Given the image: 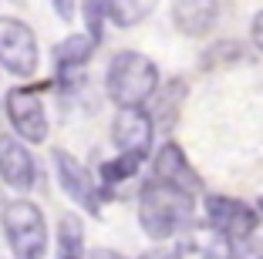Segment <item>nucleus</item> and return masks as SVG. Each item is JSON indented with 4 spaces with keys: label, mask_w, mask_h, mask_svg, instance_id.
I'll use <instances>...</instances> for the list:
<instances>
[{
    "label": "nucleus",
    "mask_w": 263,
    "mask_h": 259,
    "mask_svg": "<svg viewBox=\"0 0 263 259\" xmlns=\"http://www.w3.org/2000/svg\"><path fill=\"white\" fill-rule=\"evenodd\" d=\"M88 259H125L122 252H115V249H95Z\"/></svg>",
    "instance_id": "20"
},
{
    "label": "nucleus",
    "mask_w": 263,
    "mask_h": 259,
    "mask_svg": "<svg viewBox=\"0 0 263 259\" xmlns=\"http://www.w3.org/2000/svg\"><path fill=\"white\" fill-rule=\"evenodd\" d=\"M0 178L17 192H31L37 182V158L14 135H0Z\"/></svg>",
    "instance_id": "10"
},
{
    "label": "nucleus",
    "mask_w": 263,
    "mask_h": 259,
    "mask_svg": "<svg viewBox=\"0 0 263 259\" xmlns=\"http://www.w3.org/2000/svg\"><path fill=\"white\" fill-rule=\"evenodd\" d=\"M51 165H54L58 185L64 189V195L88 215H101V185L91 178V172L64 148H51Z\"/></svg>",
    "instance_id": "6"
},
{
    "label": "nucleus",
    "mask_w": 263,
    "mask_h": 259,
    "mask_svg": "<svg viewBox=\"0 0 263 259\" xmlns=\"http://www.w3.org/2000/svg\"><path fill=\"white\" fill-rule=\"evenodd\" d=\"M0 226L14 259H44L47 252V222L34 202L27 198H14L0 212Z\"/></svg>",
    "instance_id": "3"
},
{
    "label": "nucleus",
    "mask_w": 263,
    "mask_h": 259,
    "mask_svg": "<svg viewBox=\"0 0 263 259\" xmlns=\"http://www.w3.org/2000/svg\"><path fill=\"white\" fill-rule=\"evenodd\" d=\"M54 259H85V229H81V222L74 215H64L58 222Z\"/></svg>",
    "instance_id": "14"
},
{
    "label": "nucleus",
    "mask_w": 263,
    "mask_h": 259,
    "mask_svg": "<svg viewBox=\"0 0 263 259\" xmlns=\"http://www.w3.org/2000/svg\"><path fill=\"white\" fill-rule=\"evenodd\" d=\"M41 64L37 34L17 17H0V68H7L14 77H34Z\"/></svg>",
    "instance_id": "5"
},
{
    "label": "nucleus",
    "mask_w": 263,
    "mask_h": 259,
    "mask_svg": "<svg viewBox=\"0 0 263 259\" xmlns=\"http://www.w3.org/2000/svg\"><path fill=\"white\" fill-rule=\"evenodd\" d=\"M202 206H206V226L213 229L216 236H223L233 249L250 243V236H253L256 226H260V212H256L250 202H243V198L206 195Z\"/></svg>",
    "instance_id": "4"
},
{
    "label": "nucleus",
    "mask_w": 263,
    "mask_h": 259,
    "mask_svg": "<svg viewBox=\"0 0 263 259\" xmlns=\"http://www.w3.org/2000/svg\"><path fill=\"white\" fill-rule=\"evenodd\" d=\"M152 178L162 185H172V189H182L189 195H199L202 192V178L193 165H189L186 152L176 145V142H165L159 148V155L152 158Z\"/></svg>",
    "instance_id": "9"
},
{
    "label": "nucleus",
    "mask_w": 263,
    "mask_h": 259,
    "mask_svg": "<svg viewBox=\"0 0 263 259\" xmlns=\"http://www.w3.org/2000/svg\"><path fill=\"white\" fill-rule=\"evenodd\" d=\"M236 259H263V252H256V249H250V252H240Z\"/></svg>",
    "instance_id": "22"
},
{
    "label": "nucleus",
    "mask_w": 263,
    "mask_h": 259,
    "mask_svg": "<svg viewBox=\"0 0 263 259\" xmlns=\"http://www.w3.org/2000/svg\"><path fill=\"white\" fill-rule=\"evenodd\" d=\"M176 256L179 259H236V252L209 226H189L176 239Z\"/></svg>",
    "instance_id": "11"
},
{
    "label": "nucleus",
    "mask_w": 263,
    "mask_h": 259,
    "mask_svg": "<svg viewBox=\"0 0 263 259\" xmlns=\"http://www.w3.org/2000/svg\"><path fill=\"white\" fill-rule=\"evenodd\" d=\"M139 168H142V162L132 158V155H118V158L101 162V168H98V175H101V192H108V189H115V185L128 182V178L135 175Z\"/></svg>",
    "instance_id": "15"
},
{
    "label": "nucleus",
    "mask_w": 263,
    "mask_h": 259,
    "mask_svg": "<svg viewBox=\"0 0 263 259\" xmlns=\"http://www.w3.org/2000/svg\"><path fill=\"white\" fill-rule=\"evenodd\" d=\"M139 259H179V256H176V249H162V246H155V249L142 252Z\"/></svg>",
    "instance_id": "19"
},
{
    "label": "nucleus",
    "mask_w": 263,
    "mask_h": 259,
    "mask_svg": "<svg viewBox=\"0 0 263 259\" xmlns=\"http://www.w3.org/2000/svg\"><path fill=\"white\" fill-rule=\"evenodd\" d=\"M54 10H58V14H61V17H71V14H74V4H54Z\"/></svg>",
    "instance_id": "21"
},
{
    "label": "nucleus",
    "mask_w": 263,
    "mask_h": 259,
    "mask_svg": "<svg viewBox=\"0 0 263 259\" xmlns=\"http://www.w3.org/2000/svg\"><path fill=\"white\" fill-rule=\"evenodd\" d=\"M193 209H196V195L162 185L155 178H148L139 189V226L155 243L182 236L193 226Z\"/></svg>",
    "instance_id": "1"
},
{
    "label": "nucleus",
    "mask_w": 263,
    "mask_h": 259,
    "mask_svg": "<svg viewBox=\"0 0 263 259\" xmlns=\"http://www.w3.org/2000/svg\"><path fill=\"white\" fill-rule=\"evenodd\" d=\"M152 135H155V122L145 108L118 111L115 122H111V145L118 148V155H132V158L145 162L152 155Z\"/></svg>",
    "instance_id": "8"
},
{
    "label": "nucleus",
    "mask_w": 263,
    "mask_h": 259,
    "mask_svg": "<svg viewBox=\"0 0 263 259\" xmlns=\"http://www.w3.org/2000/svg\"><path fill=\"white\" fill-rule=\"evenodd\" d=\"M81 14H85V21H88V37L101 47V41H105V17H108V7H105V4H81Z\"/></svg>",
    "instance_id": "17"
},
{
    "label": "nucleus",
    "mask_w": 263,
    "mask_h": 259,
    "mask_svg": "<svg viewBox=\"0 0 263 259\" xmlns=\"http://www.w3.org/2000/svg\"><path fill=\"white\" fill-rule=\"evenodd\" d=\"M95 51H98V44H95L88 34H71L61 44H54V54H51V57H54V68L61 71V74H68V71L85 68Z\"/></svg>",
    "instance_id": "13"
},
{
    "label": "nucleus",
    "mask_w": 263,
    "mask_h": 259,
    "mask_svg": "<svg viewBox=\"0 0 263 259\" xmlns=\"http://www.w3.org/2000/svg\"><path fill=\"white\" fill-rule=\"evenodd\" d=\"M250 41L256 44V51H263V10H256L253 24H250Z\"/></svg>",
    "instance_id": "18"
},
{
    "label": "nucleus",
    "mask_w": 263,
    "mask_h": 259,
    "mask_svg": "<svg viewBox=\"0 0 263 259\" xmlns=\"http://www.w3.org/2000/svg\"><path fill=\"white\" fill-rule=\"evenodd\" d=\"M108 7V17L118 24V27H135V24H142L148 14H152V4H145V0H111V4H105Z\"/></svg>",
    "instance_id": "16"
},
{
    "label": "nucleus",
    "mask_w": 263,
    "mask_h": 259,
    "mask_svg": "<svg viewBox=\"0 0 263 259\" xmlns=\"http://www.w3.org/2000/svg\"><path fill=\"white\" fill-rule=\"evenodd\" d=\"M7 118L14 125V131L21 135V142L27 145H41L47 138V111H44V98L37 88H10L7 91Z\"/></svg>",
    "instance_id": "7"
},
{
    "label": "nucleus",
    "mask_w": 263,
    "mask_h": 259,
    "mask_svg": "<svg viewBox=\"0 0 263 259\" xmlns=\"http://www.w3.org/2000/svg\"><path fill=\"white\" fill-rule=\"evenodd\" d=\"M159 64L145 57L142 51H118L108 61V74H105V91H108L111 105L118 111H135L148 98L159 91Z\"/></svg>",
    "instance_id": "2"
},
{
    "label": "nucleus",
    "mask_w": 263,
    "mask_h": 259,
    "mask_svg": "<svg viewBox=\"0 0 263 259\" xmlns=\"http://www.w3.org/2000/svg\"><path fill=\"white\" fill-rule=\"evenodd\" d=\"M256 212H260V215H263V195H260V202H256Z\"/></svg>",
    "instance_id": "23"
},
{
    "label": "nucleus",
    "mask_w": 263,
    "mask_h": 259,
    "mask_svg": "<svg viewBox=\"0 0 263 259\" xmlns=\"http://www.w3.org/2000/svg\"><path fill=\"white\" fill-rule=\"evenodd\" d=\"M172 24H176L179 34H186V37H202V34L213 31V24L219 17V4L213 0H179L172 4Z\"/></svg>",
    "instance_id": "12"
}]
</instances>
